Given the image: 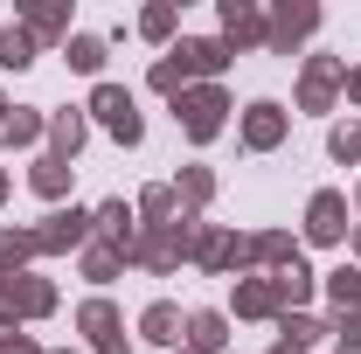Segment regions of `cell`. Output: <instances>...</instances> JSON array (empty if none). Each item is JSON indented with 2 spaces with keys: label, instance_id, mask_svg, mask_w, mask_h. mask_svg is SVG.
<instances>
[{
  "label": "cell",
  "instance_id": "6da1fadb",
  "mask_svg": "<svg viewBox=\"0 0 361 354\" xmlns=\"http://www.w3.org/2000/svg\"><path fill=\"white\" fill-rule=\"evenodd\" d=\"M90 111H97V118H104L111 133L126 139V146L139 139V111H133V97H126L118 84H104V90H97V97H90Z\"/></svg>",
  "mask_w": 361,
  "mask_h": 354
},
{
  "label": "cell",
  "instance_id": "7a4b0ae2",
  "mask_svg": "<svg viewBox=\"0 0 361 354\" xmlns=\"http://www.w3.org/2000/svg\"><path fill=\"white\" fill-rule=\"evenodd\" d=\"M180 111H188V133H195V139H209L216 126H223V97H216V90H195V97H180Z\"/></svg>",
  "mask_w": 361,
  "mask_h": 354
},
{
  "label": "cell",
  "instance_id": "3957f363",
  "mask_svg": "<svg viewBox=\"0 0 361 354\" xmlns=\"http://www.w3.org/2000/svg\"><path fill=\"white\" fill-rule=\"evenodd\" d=\"M341 229H348V209H341V195H319V202H313V236H319V243H334Z\"/></svg>",
  "mask_w": 361,
  "mask_h": 354
},
{
  "label": "cell",
  "instance_id": "277c9868",
  "mask_svg": "<svg viewBox=\"0 0 361 354\" xmlns=\"http://www.w3.org/2000/svg\"><path fill=\"white\" fill-rule=\"evenodd\" d=\"M84 326L97 334V348H104V354H126V341H118V319H111V306H90V312H84Z\"/></svg>",
  "mask_w": 361,
  "mask_h": 354
},
{
  "label": "cell",
  "instance_id": "5b68a950",
  "mask_svg": "<svg viewBox=\"0 0 361 354\" xmlns=\"http://www.w3.org/2000/svg\"><path fill=\"white\" fill-rule=\"evenodd\" d=\"M77 236H84V216L70 209V216H56V222H49V229L35 236V243H49V250H63V243H77Z\"/></svg>",
  "mask_w": 361,
  "mask_h": 354
},
{
  "label": "cell",
  "instance_id": "8992f818",
  "mask_svg": "<svg viewBox=\"0 0 361 354\" xmlns=\"http://www.w3.org/2000/svg\"><path fill=\"white\" fill-rule=\"evenodd\" d=\"M278 126H285V118H278V104H250V146H271Z\"/></svg>",
  "mask_w": 361,
  "mask_h": 354
},
{
  "label": "cell",
  "instance_id": "52a82bcc",
  "mask_svg": "<svg viewBox=\"0 0 361 354\" xmlns=\"http://www.w3.org/2000/svg\"><path fill=\"white\" fill-rule=\"evenodd\" d=\"M0 63H7V70H28V63H35L28 35H14V28H7V35H0Z\"/></svg>",
  "mask_w": 361,
  "mask_h": 354
},
{
  "label": "cell",
  "instance_id": "ba28073f",
  "mask_svg": "<svg viewBox=\"0 0 361 354\" xmlns=\"http://www.w3.org/2000/svg\"><path fill=\"white\" fill-rule=\"evenodd\" d=\"M180 56H188L180 70H223V42H188Z\"/></svg>",
  "mask_w": 361,
  "mask_h": 354
},
{
  "label": "cell",
  "instance_id": "9c48e42d",
  "mask_svg": "<svg viewBox=\"0 0 361 354\" xmlns=\"http://www.w3.org/2000/svg\"><path fill=\"white\" fill-rule=\"evenodd\" d=\"M174 326H180L174 306H153V312H146V341H174Z\"/></svg>",
  "mask_w": 361,
  "mask_h": 354
},
{
  "label": "cell",
  "instance_id": "30bf717a",
  "mask_svg": "<svg viewBox=\"0 0 361 354\" xmlns=\"http://www.w3.org/2000/svg\"><path fill=\"white\" fill-rule=\"evenodd\" d=\"M70 63H77V70H97V63H104V42H97V35H77V42H70Z\"/></svg>",
  "mask_w": 361,
  "mask_h": 354
},
{
  "label": "cell",
  "instance_id": "8fae6325",
  "mask_svg": "<svg viewBox=\"0 0 361 354\" xmlns=\"http://www.w3.org/2000/svg\"><path fill=\"white\" fill-rule=\"evenodd\" d=\"M216 341H223V319H216V312H202V319H195V348L209 354Z\"/></svg>",
  "mask_w": 361,
  "mask_h": 354
},
{
  "label": "cell",
  "instance_id": "7c38bea8",
  "mask_svg": "<svg viewBox=\"0 0 361 354\" xmlns=\"http://www.w3.org/2000/svg\"><path fill=\"white\" fill-rule=\"evenodd\" d=\"M63 181H70V174H63V160H49V167H35V188H42V195H63Z\"/></svg>",
  "mask_w": 361,
  "mask_h": 354
},
{
  "label": "cell",
  "instance_id": "4fadbf2b",
  "mask_svg": "<svg viewBox=\"0 0 361 354\" xmlns=\"http://www.w3.org/2000/svg\"><path fill=\"white\" fill-rule=\"evenodd\" d=\"M77 139H84V126H77V118H56V146H63V153H77Z\"/></svg>",
  "mask_w": 361,
  "mask_h": 354
},
{
  "label": "cell",
  "instance_id": "5bb4252c",
  "mask_svg": "<svg viewBox=\"0 0 361 354\" xmlns=\"http://www.w3.org/2000/svg\"><path fill=\"white\" fill-rule=\"evenodd\" d=\"M126 222H133V216H126V209H118V202H111V209H104V236H118V243H126V236H133V229H126Z\"/></svg>",
  "mask_w": 361,
  "mask_h": 354
},
{
  "label": "cell",
  "instance_id": "9a60e30c",
  "mask_svg": "<svg viewBox=\"0 0 361 354\" xmlns=\"http://www.w3.org/2000/svg\"><path fill=\"white\" fill-rule=\"evenodd\" d=\"M355 292H361V278H355V271H334V299H341V306H348V299H355Z\"/></svg>",
  "mask_w": 361,
  "mask_h": 354
}]
</instances>
